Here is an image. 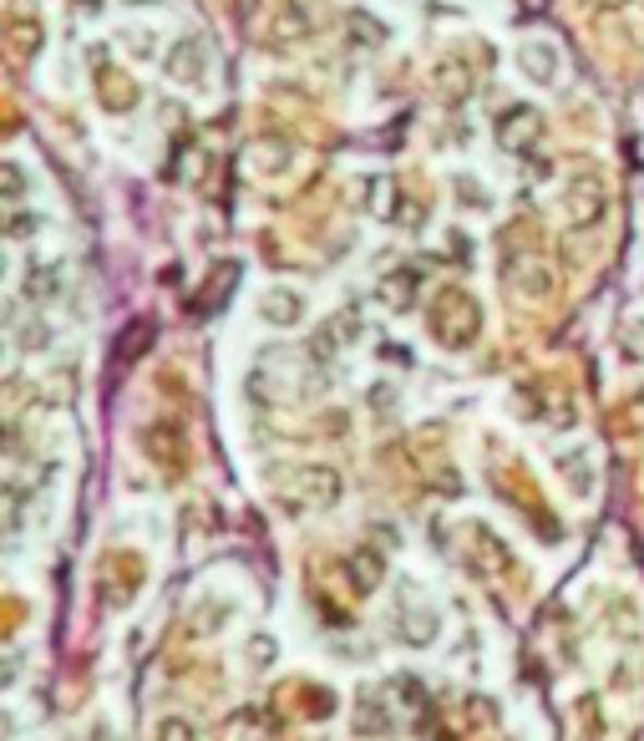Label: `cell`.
I'll use <instances>...</instances> for the list:
<instances>
[{
	"instance_id": "6da1fadb",
	"label": "cell",
	"mask_w": 644,
	"mask_h": 741,
	"mask_svg": "<svg viewBox=\"0 0 644 741\" xmlns=\"http://www.w3.org/2000/svg\"><path fill=\"white\" fill-rule=\"evenodd\" d=\"M432 326H437V336L447 345H457V351H462V345H472L477 341V326H483V311H477V305H472L467 295H447L441 300V311H437V320H432Z\"/></svg>"
},
{
	"instance_id": "7a4b0ae2",
	"label": "cell",
	"mask_w": 644,
	"mask_h": 741,
	"mask_svg": "<svg viewBox=\"0 0 644 741\" xmlns=\"http://www.w3.org/2000/svg\"><path fill=\"white\" fill-rule=\"evenodd\" d=\"M290 493L309 508H330V503H340V473L325 467V462H300L290 473Z\"/></svg>"
},
{
	"instance_id": "3957f363",
	"label": "cell",
	"mask_w": 644,
	"mask_h": 741,
	"mask_svg": "<svg viewBox=\"0 0 644 741\" xmlns=\"http://www.w3.org/2000/svg\"><path fill=\"white\" fill-rule=\"evenodd\" d=\"M599 214H604V189L594 179H573L569 193H563V219H569L573 229H588Z\"/></svg>"
},
{
	"instance_id": "277c9868",
	"label": "cell",
	"mask_w": 644,
	"mask_h": 741,
	"mask_svg": "<svg viewBox=\"0 0 644 741\" xmlns=\"http://www.w3.org/2000/svg\"><path fill=\"white\" fill-rule=\"evenodd\" d=\"M513 284H523V295H533V300L554 295V275H548L543 259H523V265L513 269Z\"/></svg>"
},
{
	"instance_id": "5b68a950",
	"label": "cell",
	"mask_w": 644,
	"mask_h": 741,
	"mask_svg": "<svg viewBox=\"0 0 644 741\" xmlns=\"http://www.w3.org/2000/svg\"><path fill=\"white\" fill-rule=\"evenodd\" d=\"M376 295H381L391 311H406L411 295H416V269H396V275H386Z\"/></svg>"
},
{
	"instance_id": "8992f818",
	"label": "cell",
	"mask_w": 644,
	"mask_h": 741,
	"mask_svg": "<svg viewBox=\"0 0 644 741\" xmlns=\"http://www.w3.org/2000/svg\"><path fill=\"white\" fill-rule=\"evenodd\" d=\"M300 315H305V305H300V295H290V290H269V295H264V320L294 326Z\"/></svg>"
},
{
	"instance_id": "52a82bcc",
	"label": "cell",
	"mask_w": 644,
	"mask_h": 741,
	"mask_svg": "<svg viewBox=\"0 0 644 741\" xmlns=\"http://www.w3.org/2000/svg\"><path fill=\"white\" fill-rule=\"evenodd\" d=\"M533 133H538V118H533V112H508V118H502V143H508V148L533 143Z\"/></svg>"
},
{
	"instance_id": "ba28073f",
	"label": "cell",
	"mask_w": 644,
	"mask_h": 741,
	"mask_svg": "<svg viewBox=\"0 0 644 741\" xmlns=\"http://www.w3.org/2000/svg\"><path fill=\"white\" fill-rule=\"evenodd\" d=\"M563 477H569V488H573V493H588V488H594V467H588L584 452H573V458L563 462Z\"/></svg>"
},
{
	"instance_id": "9c48e42d",
	"label": "cell",
	"mask_w": 644,
	"mask_h": 741,
	"mask_svg": "<svg viewBox=\"0 0 644 741\" xmlns=\"http://www.w3.org/2000/svg\"><path fill=\"white\" fill-rule=\"evenodd\" d=\"M619 351L630 361H644V320H624L619 326Z\"/></svg>"
},
{
	"instance_id": "30bf717a",
	"label": "cell",
	"mask_w": 644,
	"mask_h": 741,
	"mask_svg": "<svg viewBox=\"0 0 644 741\" xmlns=\"http://www.w3.org/2000/svg\"><path fill=\"white\" fill-rule=\"evenodd\" d=\"M355 579H361L355 590L370 594L376 590V579H381V559H376V554H355Z\"/></svg>"
},
{
	"instance_id": "8fae6325",
	"label": "cell",
	"mask_w": 644,
	"mask_h": 741,
	"mask_svg": "<svg viewBox=\"0 0 644 741\" xmlns=\"http://www.w3.org/2000/svg\"><path fill=\"white\" fill-rule=\"evenodd\" d=\"M432 624H437V620H432L426 609H416V615H406V640H411V645H426V640L437 635Z\"/></svg>"
},
{
	"instance_id": "7c38bea8",
	"label": "cell",
	"mask_w": 644,
	"mask_h": 741,
	"mask_svg": "<svg viewBox=\"0 0 644 741\" xmlns=\"http://www.w3.org/2000/svg\"><path fill=\"white\" fill-rule=\"evenodd\" d=\"M158 741H193V727L183 721V716H168L158 727Z\"/></svg>"
},
{
	"instance_id": "4fadbf2b",
	"label": "cell",
	"mask_w": 644,
	"mask_h": 741,
	"mask_svg": "<svg viewBox=\"0 0 644 741\" xmlns=\"http://www.w3.org/2000/svg\"><path fill=\"white\" fill-rule=\"evenodd\" d=\"M640 493H644V473H640Z\"/></svg>"
}]
</instances>
